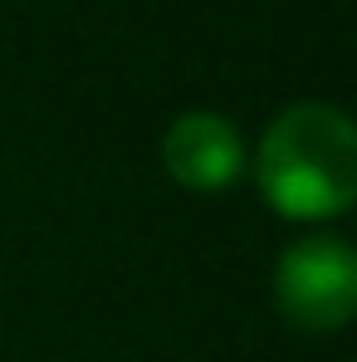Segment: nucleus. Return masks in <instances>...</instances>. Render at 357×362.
<instances>
[{"mask_svg":"<svg viewBox=\"0 0 357 362\" xmlns=\"http://www.w3.org/2000/svg\"><path fill=\"white\" fill-rule=\"evenodd\" d=\"M250 172L264 206L284 221L318 226L348 216L357 206V118L318 98L289 103L269 118Z\"/></svg>","mask_w":357,"mask_h":362,"instance_id":"nucleus-1","label":"nucleus"},{"mask_svg":"<svg viewBox=\"0 0 357 362\" xmlns=\"http://www.w3.org/2000/svg\"><path fill=\"white\" fill-rule=\"evenodd\" d=\"M274 308L298 333H338L357 318V245L343 235H298L274 259Z\"/></svg>","mask_w":357,"mask_h":362,"instance_id":"nucleus-2","label":"nucleus"},{"mask_svg":"<svg viewBox=\"0 0 357 362\" xmlns=\"http://www.w3.org/2000/svg\"><path fill=\"white\" fill-rule=\"evenodd\" d=\"M162 167L181 191L216 196V191H230L245 177L250 152H245L240 127L226 113L191 108V113L172 118L162 132Z\"/></svg>","mask_w":357,"mask_h":362,"instance_id":"nucleus-3","label":"nucleus"}]
</instances>
